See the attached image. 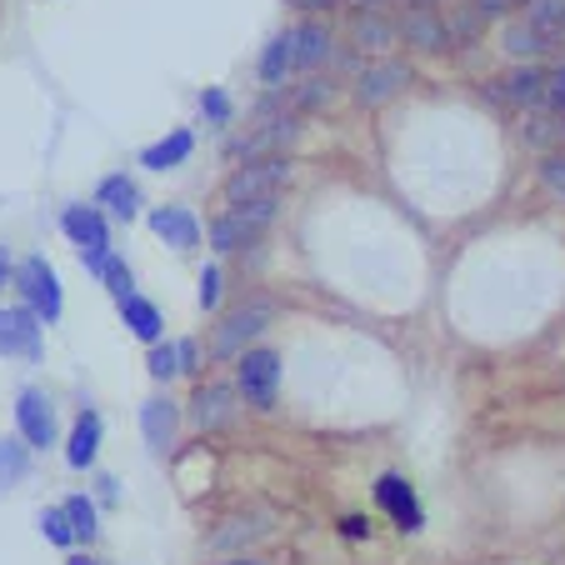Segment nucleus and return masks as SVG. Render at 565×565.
<instances>
[{
	"mask_svg": "<svg viewBox=\"0 0 565 565\" xmlns=\"http://www.w3.org/2000/svg\"><path fill=\"white\" fill-rule=\"evenodd\" d=\"M505 90V106L511 110H545V65H511L505 75H495Z\"/></svg>",
	"mask_w": 565,
	"mask_h": 565,
	"instance_id": "a211bd4d",
	"label": "nucleus"
},
{
	"mask_svg": "<svg viewBox=\"0 0 565 565\" xmlns=\"http://www.w3.org/2000/svg\"><path fill=\"white\" fill-rule=\"evenodd\" d=\"M521 140L535 156H551V150L565 146V116H555V110H531V116L521 120Z\"/></svg>",
	"mask_w": 565,
	"mask_h": 565,
	"instance_id": "a878e982",
	"label": "nucleus"
},
{
	"mask_svg": "<svg viewBox=\"0 0 565 565\" xmlns=\"http://www.w3.org/2000/svg\"><path fill=\"white\" fill-rule=\"evenodd\" d=\"M486 21H511V15H521L525 11V0H470Z\"/></svg>",
	"mask_w": 565,
	"mask_h": 565,
	"instance_id": "4c0bfd02",
	"label": "nucleus"
},
{
	"mask_svg": "<svg viewBox=\"0 0 565 565\" xmlns=\"http://www.w3.org/2000/svg\"><path fill=\"white\" fill-rule=\"evenodd\" d=\"M96 205L110 215V221H126V225H130V221L140 215V185L130 181L126 171L106 175V181L96 185Z\"/></svg>",
	"mask_w": 565,
	"mask_h": 565,
	"instance_id": "4be33fe9",
	"label": "nucleus"
},
{
	"mask_svg": "<svg viewBox=\"0 0 565 565\" xmlns=\"http://www.w3.org/2000/svg\"><path fill=\"white\" fill-rule=\"evenodd\" d=\"M61 231H65V241L75 246V256H81V266L90 270V276H106V266H110V215L100 211V205H65L61 211Z\"/></svg>",
	"mask_w": 565,
	"mask_h": 565,
	"instance_id": "f03ea898",
	"label": "nucleus"
},
{
	"mask_svg": "<svg viewBox=\"0 0 565 565\" xmlns=\"http://www.w3.org/2000/svg\"><path fill=\"white\" fill-rule=\"evenodd\" d=\"M335 96H341V90H335L331 75H306V81L286 86V110H296V116H316V110H331Z\"/></svg>",
	"mask_w": 565,
	"mask_h": 565,
	"instance_id": "393cba45",
	"label": "nucleus"
},
{
	"mask_svg": "<svg viewBox=\"0 0 565 565\" xmlns=\"http://www.w3.org/2000/svg\"><path fill=\"white\" fill-rule=\"evenodd\" d=\"M100 280H106V290L116 296V306H120L126 296H136V270H130L120 256H110V266H106V276H100Z\"/></svg>",
	"mask_w": 565,
	"mask_h": 565,
	"instance_id": "f704fd0d",
	"label": "nucleus"
},
{
	"mask_svg": "<svg viewBox=\"0 0 565 565\" xmlns=\"http://www.w3.org/2000/svg\"><path fill=\"white\" fill-rule=\"evenodd\" d=\"M296 181V160L290 156H270V160H246L235 166L221 181V201L225 205H250V201H276L286 185Z\"/></svg>",
	"mask_w": 565,
	"mask_h": 565,
	"instance_id": "f257e3e1",
	"label": "nucleus"
},
{
	"mask_svg": "<svg viewBox=\"0 0 565 565\" xmlns=\"http://www.w3.org/2000/svg\"><path fill=\"white\" fill-rule=\"evenodd\" d=\"M195 300H201L205 316L221 306V266H205V270H201V290H195Z\"/></svg>",
	"mask_w": 565,
	"mask_h": 565,
	"instance_id": "e433bc0d",
	"label": "nucleus"
},
{
	"mask_svg": "<svg viewBox=\"0 0 565 565\" xmlns=\"http://www.w3.org/2000/svg\"><path fill=\"white\" fill-rule=\"evenodd\" d=\"M411 81H416L411 61H401V55H381V61L361 65V75L351 81V100L361 110H381V106H391L395 96H406Z\"/></svg>",
	"mask_w": 565,
	"mask_h": 565,
	"instance_id": "39448f33",
	"label": "nucleus"
},
{
	"mask_svg": "<svg viewBox=\"0 0 565 565\" xmlns=\"http://www.w3.org/2000/svg\"><path fill=\"white\" fill-rule=\"evenodd\" d=\"M31 476V446L21 436H0V491H11Z\"/></svg>",
	"mask_w": 565,
	"mask_h": 565,
	"instance_id": "bb28decb",
	"label": "nucleus"
},
{
	"mask_svg": "<svg viewBox=\"0 0 565 565\" xmlns=\"http://www.w3.org/2000/svg\"><path fill=\"white\" fill-rule=\"evenodd\" d=\"M65 515H71V531H75V541L81 545H90L100 535V515H96V501L90 495H65Z\"/></svg>",
	"mask_w": 565,
	"mask_h": 565,
	"instance_id": "c756f323",
	"label": "nucleus"
},
{
	"mask_svg": "<svg viewBox=\"0 0 565 565\" xmlns=\"http://www.w3.org/2000/svg\"><path fill=\"white\" fill-rule=\"evenodd\" d=\"M221 565H260L256 555H231V561H221Z\"/></svg>",
	"mask_w": 565,
	"mask_h": 565,
	"instance_id": "09e8293b",
	"label": "nucleus"
},
{
	"mask_svg": "<svg viewBox=\"0 0 565 565\" xmlns=\"http://www.w3.org/2000/svg\"><path fill=\"white\" fill-rule=\"evenodd\" d=\"M260 531H266V525H250V521H246V535H260ZM231 541H241V531H221L211 545H231Z\"/></svg>",
	"mask_w": 565,
	"mask_h": 565,
	"instance_id": "37998d69",
	"label": "nucleus"
},
{
	"mask_svg": "<svg viewBox=\"0 0 565 565\" xmlns=\"http://www.w3.org/2000/svg\"><path fill=\"white\" fill-rule=\"evenodd\" d=\"M100 436H106L100 416H96V411H81V416H75V426H71V436H65V466H71V470H96Z\"/></svg>",
	"mask_w": 565,
	"mask_h": 565,
	"instance_id": "6ab92c4d",
	"label": "nucleus"
},
{
	"mask_svg": "<svg viewBox=\"0 0 565 565\" xmlns=\"http://www.w3.org/2000/svg\"><path fill=\"white\" fill-rule=\"evenodd\" d=\"M355 15H395V0H345Z\"/></svg>",
	"mask_w": 565,
	"mask_h": 565,
	"instance_id": "58836bf2",
	"label": "nucleus"
},
{
	"mask_svg": "<svg viewBox=\"0 0 565 565\" xmlns=\"http://www.w3.org/2000/svg\"><path fill=\"white\" fill-rule=\"evenodd\" d=\"M501 51L511 55L515 65H541L545 55H555V45L545 41L535 25H525V15H511V21L501 25Z\"/></svg>",
	"mask_w": 565,
	"mask_h": 565,
	"instance_id": "aec40b11",
	"label": "nucleus"
},
{
	"mask_svg": "<svg viewBox=\"0 0 565 565\" xmlns=\"http://www.w3.org/2000/svg\"><path fill=\"white\" fill-rule=\"evenodd\" d=\"M290 6L306 15H326V11H335V6H345V0H290Z\"/></svg>",
	"mask_w": 565,
	"mask_h": 565,
	"instance_id": "79ce46f5",
	"label": "nucleus"
},
{
	"mask_svg": "<svg viewBox=\"0 0 565 565\" xmlns=\"http://www.w3.org/2000/svg\"><path fill=\"white\" fill-rule=\"evenodd\" d=\"M341 535H345V541H371V521H365V515H345Z\"/></svg>",
	"mask_w": 565,
	"mask_h": 565,
	"instance_id": "a19ab883",
	"label": "nucleus"
},
{
	"mask_svg": "<svg viewBox=\"0 0 565 565\" xmlns=\"http://www.w3.org/2000/svg\"><path fill=\"white\" fill-rule=\"evenodd\" d=\"M146 221H150V231H156L171 250H181V256H185V250L201 246V235H205L191 205H156V211H150Z\"/></svg>",
	"mask_w": 565,
	"mask_h": 565,
	"instance_id": "dca6fc26",
	"label": "nucleus"
},
{
	"mask_svg": "<svg viewBox=\"0 0 565 565\" xmlns=\"http://www.w3.org/2000/svg\"><path fill=\"white\" fill-rule=\"evenodd\" d=\"M545 110L565 116V65H551V71H545Z\"/></svg>",
	"mask_w": 565,
	"mask_h": 565,
	"instance_id": "c9c22d12",
	"label": "nucleus"
},
{
	"mask_svg": "<svg viewBox=\"0 0 565 565\" xmlns=\"http://www.w3.org/2000/svg\"><path fill=\"white\" fill-rule=\"evenodd\" d=\"M290 41H296V71H306V75H320V65H331L335 51H341L331 25H320V21L290 25Z\"/></svg>",
	"mask_w": 565,
	"mask_h": 565,
	"instance_id": "f3484780",
	"label": "nucleus"
},
{
	"mask_svg": "<svg viewBox=\"0 0 565 565\" xmlns=\"http://www.w3.org/2000/svg\"><path fill=\"white\" fill-rule=\"evenodd\" d=\"M256 75L266 90L290 86V75H296V41H290V31H280L266 41V51H260V61H256Z\"/></svg>",
	"mask_w": 565,
	"mask_h": 565,
	"instance_id": "412c9836",
	"label": "nucleus"
},
{
	"mask_svg": "<svg viewBox=\"0 0 565 565\" xmlns=\"http://www.w3.org/2000/svg\"><path fill=\"white\" fill-rule=\"evenodd\" d=\"M120 320H126V331L136 335V341H146V345L166 341V320H160V306H156V300H146L140 290L120 300Z\"/></svg>",
	"mask_w": 565,
	"mask_h": 565,
	"instance_id": "b1692460",
	"label": "nucleus"
},
{
	"mask_svg": "<svg viewBox=\"0 0 565 565\" xmlns=\"http://www.w3.org/2000/svg\"><path fill=\"white\" fill-rule=\"evenodd\" d=\"M146 371H150V381H171V375H181V351H175V341H160V345H150V355H146Z\"/></svg>",
	"mask_w": 565,
	"mask_h": 565,
	"instance_id": "2f4dec72",
	"label": "nucleus"
},
{
	"mask_svg": "<svg viewBox=\"0 0 565 565\" xmlns=\"http://www.w3.org/2000/svg\"><path fill=\"white\" fill-rule=\"evenodd\" d=\"M521 15H525V25H535L551 45L565 35V0H525Z\"/></svg>",
	"mask_w": 565,
	"mask_h": 565,
	"instance_id": "c85d7f7f",
	"label": "nucleus"
},
{
	"mask_svg": "<svg viewBox=\"0 0 565 565\" xmlns=\"http://www.w3.org/2000/svg\"><path fill=\"white\" fill-rule=\"evenodd\" d=\"M15 280V266H11V250H0V290Z\"/></svg>",
	"mask_w": 565,
	"mask_h": 565,
	"instance_id": "c03bdc74",
	"label": "nucleus"
},
{
	"mask_svg": "<svg viewBox=\"0 0 565 565\" xmlns=\"http://www.w3.org/2000/svg\"><path fill=\"white\" fill-rule=\"evenodd\" d=\"M375 505H381V511L391 515L395 531H406V535L426 531V511H420V495H416V486H411L406 476L385 470V476L375 480Z\"/></svg>",
	"mask_w": 565,
	"mask_h": 565,
	"instance_id": "9b49d317",
	"label": "nucleus"
},
{
	"mask_svg": "<svg viewBox=\"0 0 565 565\" xmlns=\"http://www.w3.org/2000/svg\"><path fill=\"white\" fill-rule=\"evenodd\" d=\"M65 565H100V561L90 551H71V561H65Z\"/></svg>",
	"mask_w": 565,
	"mask_h": 565,
	"instance_id": "de8ad7c7",
	"label": "nucleus"
},
{
	"mask_svg": "<svg viewBox=\"0 0 565 565\" xmlns=\"http://www.w3.org/2000/svg\"><path fill=\"white\" fill-rule=\"evenodd\" d=\"M241 416V391H235V381H201L195 385V395L185 401V420H191L195 436H215V430H225L231 420Z\"/></svg>",
	"mask_w": 565,
	"mask_h": 565,
	"instance_id": "1a4fd4ad",
	"label": "nucleus"
},
{
	"mask_svg": "<svg viewBox=\"0 0 565 565\" xmlns=\"http://www.w3.org/2000/svg\"><path fill=\"white\" fill-rule=\"evenodd\" d=\"M345 45L361 51V55H371V61L395 55V45H401L395 15H351V25H345Z\"/></svg>",
	"mask_w": 565,
	"mask_h": 565,
	"instance_id": "2eb2a0df",
	"label": "nucleus"
},
{
	"mask_svg": "<svg viewBox=\"0 0 565 565\" xmlns=\"http://www.w3.org/2000/svg\"><path fill=\"white\" fill-rule=\"evenodd\" d=\"M446 25H450V45L456 51H466V45H480L486 41V15L476 11V6H456V11H446Z\"/></svg>",
	"mask_w": 565,
	"mask_h": 565,
	"instance_id": "cd10ccee",
	"label": "nucleus"
},
{
	"mask_svg": "<svg viewBox=\"0 0 565 565\" xmlns=\"http://www.w3.org/2000/svg\"><path fill=\"white\" fill-rule=\"evenodd\" d=\"M270 320H276V300L270 296H250L235 310H225L221 326H215V335H211V361H241V355L250 351V341L266 331Z\"/></svg>",
	"mask_w": 565,
	"mask_h": 565,
	"instance_id": "7ed1b4c3",
	"label": "nucleus"
},
{
	"mask_svg": "<svg viewBox=\"0 0 565 565\" xmlns=\"http://www.w3.org/2000/svg\"><path fill=\"white\" fill-rule=\"evenodd\" d=\"M235 391L250 411H276L280 401V355L266 345H250L241 361H235Z\"/></svg>",
	"mask_w": 565,
	"mask_h": 565,
	"instance_id": "423d86ee",
	"label": "nucleus"
},
{
	"mask_svg": "<svg viewBox=\"0 0 565 565\" xmlns=\"http://www.w3.org/2000/svg\"><path fill=\"white\" fill-rule=\"evenodd\" d=\"M41 535L55 545V551H81V541H75V531H71V515H65V505H45V511H41Z\"/></svg>",
	"mask_w": 565,
	"mask_h": 565,
	"instance_id": "7c9ffc66",
	"label": "nucleus"
},
{
	"mask_svg": "<svg viewBox=\"0 0 565 565\" xmlns=\"http://www.w3.org/2000/svg\"><path fill=\"white\" fill-rule=\"evenodd\" d=\"M175 430H181V406H175L171 395L140 401V436H146L150 456H166V450L175 446Z\"/></svg>",
	"mask_w": 565,
	"mask_h": 565,
	"instance_id": "4468645a",
	"label": "nucleus"
},
{
	"mask_svg": "<svg viewBox=\"0 0 565 565\" xmlns=\"http://www.w3.org/2000/svg\"><path fill=\"white\" fill-rule=\"evenodd\" d=\"M191 156H195V136L185 126H175L171 136L150 140V146L140 150V166H146V171H175V166H185Z\"/></svg>",
	"mask_w": 565,
	"mask_h": 565,
	"instance_id": "5701e85b",
	"label": "nucleus"
},
{
	"mask_svg": "<svg viewBox=\"0 0 565 565\" xmlns=\"http://www.w3.org/2000/svg\"><path fill=\"white\" fill-rule=\"evenodd\" d=\"M535 181L545 185V195H555V201L565 205V150H551V156H541V166H535Z\"/></svg>",
	"mask_w": 565,
	"mask_h": 565,
	"instance_id": "473e14b6",
	"label": "nucleus"
},
{
	"mask_svg": "<svg viewBox=\"0 0 565 565\" xmlns=\"http://www.w3.org/2000/svg\"><path fill=\"white\" fill-rule=\"evenodd\" d=\"M201 116L211 120V126H231V120H235V100L225 96L221 86H205L201 90Z\"/></svg>",
	"mask_w": 565,
	"mask_h": 565,
	"instance_id": "72a5a7b5",
	"label": "nucleus"
},
{
	"mask_svg": "<svg viewBox=\"0 0 565 565\" xmlns=\"http://www.w3.org/2000/svg\"><path fill=\"white\" fill-rule=\"evenodd\" d=\"M15 290H21V306H31L41 316V326H55L65 310V296H61V276L45 256H25L15 266Z\"/></svg>",
	"mask_w": 565,
	"mask_h": 565,
	"instance_id": "6e6552de",
	"label": "nucleus"
},
{
	"mask_svg": "<svg viewBox=\"0 0 565 565\" xmlns=\"http://www.w3.org/2000/svg\"><path fill=\"white\" fill-rule=\"evenodd\" d=\"M175 351H181V375L201 371V345H195V341H175Z\"/></svg>",
	"mask_w": 565,
	"mask_h": 565,
	"instance_id": "ea45409f",
	"label": "nucleus"
},
{
	"mask_svg": "<svg viewBox=\"0 0 565 565\" xmlns=\"http://www.w3.org/2000/svg\"><path fill=\"white\" fill-rule=\"evenodd\" d=\"M276 211H280V195L276 201L225 205V211L205 225V241H211V250H221V256H235V250H246L250 241H260V231L276 221Z\"/></svg>",
	"mask_w": 565,
	"mask_h": 565,
	"instance_id": "20e7f679",
	"label": "nucleus"
},
{
	"mask_svg": "<svg viewBox=\"0 0 565 565\" xmlns=\"http://www.w3.org/2000/svg\"><path fill=\"white\" fill-rule=\"evenodd\" d=\"M440 0H395V11H436Z\"/></svg>",
	"mask_w": 565,
	"mask_h": 565,
	"instance_id": "a18cd8bd",
	"label": "nucleus"
},
{
	"mask_svg": "<svg viewBox=\"0 0 565 565\" xmlns=\"http://www.w3.org/2000/svg\"><path fill=\"white\" fill-rule=\"evenodd\" d=\"M395 31H401V45L416 55L456 51V45H450V25L440 11H395Z\"/></svg>",
	"mask_w": 565,
	"mask_h": 565,
	"instance_id": "f8f14e48",
	"label": "nucleus"
},
{
	"mask_svg": "<svg viewBox=\"0 0 565 565\" xmlns=\"http://www.w3.org/2000/svg\"><path fill=\"white\" fill-rule=\"evenodd\" d=\"M300 140V116L296 110H276V116H260L256 126L241 140H231V156L246 166V160H270V156H290V146Z\"/></svg>",
	"mask_w": 565,
	"mask_h": 565,
	"instance_id": "0eeeda50",
	"label": "nucleus"
},
{
	"mask_svg": "<svg viewBox=\"0 0 565 565\" xmlns=\"http://www.w3.org/2000/svg\"><path fill=\"white\" fill-rule=\"evenodd\" d=\"M15 436H21L31 450L61 446V420H55L51 395L35 391V385H25V391L15 395Z\"/></svg>",
	"mask_w": 565,
	"mask_h": 565,
	"instance_id": "9d476101",
	"label": "nucleus"
},
{
	"mask_svg": "<svg viewBox=\"0 0 565 565\" xmlns=\"http://www.w3.org/2000/svg\"><path fill=\"white\" fill-rule=\"evenodd\" d=\"M41 316L31 306H0V355H21L35 361L41 355Z\"/></svg>",
	"mask_w": 565,
	"mask_h": 565,
	"instance_id": "ddd939ff",
	"label": "nucleus"
},
{
	"mask_svg": "<svg viewBox=\"0 0 565 565\" xmlns=\"http://www.w3.org/2000/svg\"><path fill=\"white\" fill-rule=\"evenodd\" d=\"M96 486H100V501H116V480H110V476H100Z\"/></svg>",
	"mask_w": 565,
	"mask_h": 565,
	"instance_id": "49530a36",
	"label": "nucleus"
}]
</instances>
